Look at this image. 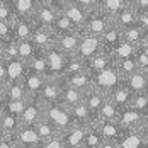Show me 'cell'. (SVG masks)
<instances>
[{
  "mask_svg": "<svg viewBox=\"0 0 148 148\" xmlns=\"http://www.w3.org/2000/svg\"><path fill=\"white\" fill-rule=\"evenodd\" d=\"M34 126H36V130H38L39 136L43 138V141L60 133L58 130H56V128H55V126H53V124H51L48 119H45V118H41L39 121H38V123H36V124H34Z\"/></svg>",
  "mask_w": 148,
  "mask_h": 148,
  "instance_id": "obj_39",
  "label": "cell"
},
{
  "mask_svg": "<svg viewBox=\"0 0 148 148\" xmlns=\"http://www.w3.org/2000/svg\"><path fill=\"white\" fill-rule=\"evenodd\" d=\"M80 39H82V31H70V32L56 34L55 46L61 49L65 55H75L80 45Z\"/></svg>",
  "mask_w": 148,
  "mask_h": 148,
  "instance_id": "obj_7",
  "label": "cell"
},
{
  "mask_svg": "<svg viewBox=\"0 0 148 148\" xmlns=\"http://www.w3.org/2000/svg\"><path fill=\"white\" fill-rule=\"evenodd\" d=\"M9 77H7V66H5V58L2 56V48H0V84H7Z\"/></svg>",
  "mask_w": 148,
  "mask_h": 148,
  "instance_id": "obj_46",
  "label": "cell"
},
{
  "mask_svg": "<svg viewBox=\"0 0 148 148\" xmlns=\"http://www.w3.org/2000/svg\"><path fill=\"white\" fill-rule=\"evenodd\" d=\"M136 10H148V0H131Z\"/></svg>",
  "mask_w": 148,
  "mask_h": 148,
  "instance_id": "obj_48",
  "label": "cell"
},
{
  "mask_svg": "<svg viewBox=\"0 0 148 148\" xmlns=\"http://www.w3.org/2000/svg\"><path fill=\"white\" fill-rule=\"evenodd\" d=\"M38 49H39V48L34 45V41H32L31 38L29 39H19V41H17V56L22 60V61H26V63L34 56V53H36Z\"/></svg>",
  "mask_w": 148,
  "mask_h": 148,
  "instance_id": "obj_31",
  "label": "cell"
},
{
  "mask_svg": "<svg viewBox=\"0 0 148 148\" xmlns=\"http://www.w3.org/2000/svg\"><path fill=\"white\" fill-rule=\"evenodd\" d=\"M58 9L56 7H53V5H41L39 3V7H38V10H36V14H34V19H36V22L38 24H43V26H53V22H55V19H56V15H58Z\"/></svg>",
  "mask_w": 148,
  "mask_h": 148,
  "instance_id": "obj_27",
  "label": "cell"
},
{
  "mask_svg": "<svg viewBox=\"0 0 148 148\" xmlns=\"http://www.w3.org/2000/svg\"><path fill=\"white\" fill-rule=\"evenodd\" d=\"M61 82H63V78H61ZM84 90L80 89H75L72 85H66L65 82H63V85H61V95H60V102L65 104L66 107H73L77 104L84 102Z\"/></svg>",
  "mask_w": 148,
  "mask_h": 148,
  "instance_id": "obj_22",
  "label": "cell"
},
{
  "mask_svg": "<svg viewBox=\"0 0 148 148\" xmlns=\"http://www.w3.org/2000/svg\"><path fill=\"white\" fill-rule=\"evenodd\" d=\"M134 60H136V63H138V66H140L141 70L148 72V51H145L143 48L138 46V49H136V53H134Z\"/></svg>",
  "mask_w": 148,
  "mask_h": 148,
  "instance_id": "obj_42",
  "label": "cell"
},
{
  "mask_svg": "<svg viewBox=\"0 0 148 148\" xmlns=\"http://www.w3.org/2000/svg\"><path fill=\"white\" fill-rule=\"evenodd\" d=\"M92 75V87L99 89L104 92L106 95H109L114 89H118L119 85L124 82V77L119 73V70L116 68V65H109L107 68H104L101 72H95Z\"/></svg>",
  "mask_w": 148,
  "mask_h": 148,
  "instance_id": "obj_2",
  "label": "cell"
},
{
  "mask_svg": "<svg viewBox=\"0 0 148 148\" xmlns=\"http://www.w3.org/2000/svg\"><path fill=\"white\" fill-rule=\"evenodd\" d=\"M133 95H134V92L126 85V82H123L118 89H114L109 94V99L118 106V109H123V107H126V106L131 104Z\"/></svg>",
  "mask_w": 148,
  "mask_h": 148,
  "instance_id": "obj_25",
  "label": "cell"
},
{
  "mask_svg": "<svg viewBox=\"0 0 148 148\" xmlns=\"http://www.w3.org/2000/svg\"><path fill=\"white\" fill-rule=\"evenodd\" d=\"M136 49H138V46L131 45V43H128L126 39L121 43V45L112 51V61H116V60H123V58H130V56H134V53H136Z\"/></svg>",
  "mask_w": 148,
  "mask_h": 148,
  "instance_id": "obj_37",
  "label": "cell"
},
{
  "mask_svg": "<svg viewBox=\"0 0 148 148\" xmlns=\"http://www.w3.org/2000/svg\"><path fill=\"white\" fill-rule=\"evenodd\" d=\"M138 148L143 147V133L140 130H130V128H123L121 134L118 140L114 141V148Z\"/></svg>",
  "mask_w": 148,
  "mask_h": 148,
  "instance_id": "obj_13",
  "label": "cell"
},
{
  "mask_svg": "<svg viewBox=\"0 0 148 148\" xmlns=\"http://www.w3.org/2000/svg\"><path fill=\"white\" fill-rule=\"evenodd\" d=\"M102 46H104V51L106 53H109V55H112V51L118 48L123 41H124V36H123V29L119 27L116 22H112L107 31L104 32L102 36Z\"/></svg>",
  "mask_w": 148,
  "mask_h": 148,
  "instance_id": "obj_10",
  "label": "cell"
},
{
  "mask_svg": "<svg viewBox=\"0 0 148 148\" xmlns=\"http://www.w3.org/2000/svg\"><path fill=\"white\" fill-rule=\"evenodd\" d=\"M61 12H63V14L66 15L72 22H73L75 27H77L78 31L84 29L85 21H87V15H89V10H85L82 5H78L75 0H63Z\"/></svg>",
  "mask_w": 148,
  "mask_h": 148,
  "instance_id": "obj_6",
  "label": "cell"
},
{
  "mask_svg": "<svg viewBox=\"0 0 148 148\" xmlns=\"http://www.w3.org/2000/svg\"><path fill=\"white\" fill-rule=\"evenodd\" d=\"M112 63H114V61H112V56H111L109 53L102 51V53L95 55V56L87 63V70H89L90 73H95V72H101L104 68H107V66L112 65Z\"/></svg>",
  "mask_w": 148,
  "mask_h": 148,
  "instance_id": "obj_29",
  "label": "cell"
},
{
  "mask_svg": "<svg viewBox=\"0 0 148 148\" xmlns=\"http://www.w3.org/2000/svg\"><path fill=\"white\" fill-rule=\"evenodd\" d=\"M17 147H43V138L39 136L36 126H22L15 131Z\"/></svg>",
  "mask_w": 148,
  "mask_h": 148,
  "instance_id": "obj_8",
  "label": "cell"
},
{
  "mask_svg": "<svg viewBox=\"0 0 148 148\" xmlns=\"http://www.w3.org/2000/svg\"><path fill=\"white\" fill-rule=\"evenodd\" d=\"M118 121L123 128H130V130H140L141 123H143V114L140 111H136L131 106H126L123 109H119Z\"/></svg>",
  "mask_w": 148,
  "mask_h": 148,
  "instance_id": "obj_11",
  "label": "cell"
},
{
  "mask_svg": "<svg viewBox=\"0 0 148 148\" xmlns=\"http://www.w3.org/2000/svg\"><path fill=\"white\" fill-rule=\"evenodd\" d=\"M140 131H141V133H148V112L143 116V123H141V126H140Z\"/></svg>",
  "mask_w": 148,
  "mask_h": 148,
  "instance_id": "obj_49",
  "label": "cell"
},
{
  "mask_svg": "<svg viewBox=\"0 0 148 148\" xmlns=\"http://www.w3.org/2000/svg\"><path fill=\"white\" fill-rule=\"evenodd\" d=\"M128 3H131V0H99V7L106 10L111 17L118 14L121 9H124Z\"/></svg>",
  "mask_w": 148,
  "mask_h": 148,
  "instance_id": "obj_35",
  "label": "cell"
},
{
  "mask_svg": "<svg viewBox=\"0 0 148 148\" xmlns=\"http://www.w3.org/2000/svg\"><path fill=\"white\" fill-rule=\"evenodd\" d=\"M46 53V61H48V77L49 78H60L65 75V66H66V60L68 55H65L61 49L56 46H51L45 49Z\"/></svg>",
  "mask_w": 148,
  "mask_h": 148,
  "instance_id": "obj_5",
  "label": "cell"
},
{
  "mask_svg": "<svg viewBox=\"0 0 148 148\" xmlns=\"http://www.w3.org/2000/svg\"><path fill=\"white\" fill-rule=\"evenodd\" d=\"M114 65H116V68L119 70V73L123 75L124 78L140 68V66H138V63H136V60H134V56L123 58V60H116V61H114Z\"/></svg>",
  "mask_w": 148,
  "mask_h": 148,
  "instance_id": "obj_36",
  "label": "cell"
},
{
  "mask_svg": "<svg viewBox=\"0 0 148 148\" xmlns=\"http://www.w3.org/2000/svg\"><path fill=\"white\" fill-rule=\"evenodd\" d=\"M61 78H63V82L66 85H72V87L80 89V90H84V92L92 87V75H90L89 70H82V72H77V73L65 75Z\"/></svg>",
  "mask_w": 148,
  "mask_h": 148,
  "instance_id": "obj_19",
  "label": "cell"
},
{
  "mask_svg": "<svg viewBox=\"0 0 148 148\" xmlns=\"http://www.w3.org/2000/svg\"><path fill=\"white\" fill-rule=\"evenodd\" d=\"M24 97H27V92H26L22 80H14V82L5 84V101L24 99Z\"/></svg>",
  "mask_w": 148,
  "mask_h": 148,
  "instance_id": "obj_30",
  "label": "cell"
},
{
  "mask_svg": "<svg viewBox=\"0 0 148 148\" xmlns=\"http://www.w3.org/2000/svg\"><path fill=\"white\" fill-rule=\"evenodd\" d=\"M61 77L60 78H46L45 85L41 92L38 94V97L43 101V102H58L60 101V95H61Z\"/></svg>",
  "mask_w": 148,
  "mask_h": 148,
  "instance_id": "obj_14",
  "label": "cell"
},
{
  "mask_svg": "<svg viewBox=\"0 0 148 148\" xmlns=\"http://www.w3.org/2000/svg\"><path fill=\"white\" fill-rule=\"evenodd\" d=\"M5 111H7V106H5V101H0V119L3 118Z\"/></svg>",
  "mask_w": 148,
  "mask_h": 148,
  "instance_id": "obj_51",
  "label": "cell"
},
{
  "mask_svg": "<svg viewBox=\"0 0 148 148\" xmlns=\"http://www.w3.org/2000/svg\"><path fill=\"white\" fill-rule=\"evenodd\" d=\"M118 114H119V109L118 106L112 102L107 95V99L104 101L102 107L99 111V119H111V121H118Z\"/></svg>",
  "mask_w": 148,
  "mask_h": 148,
  "instance_id": "obj_38",
  "label": "cell"
},
{
  "mask_svg": "<svg viewBox=\"0 0 148 148\" xmlns=\"http://www.w3.org/2000/svg\"><path fill=\"white\" fill-rule=\"evenodd\" d=\"M78 5H82L85 10H94L99 7V0H75Z\"/></svg>",
  "mask_w": 148,
  "mask_h": 148,
  "instance_id": "obj_47",
  "label": "cell"
},
{
  "mask_svg": "<svg viewBox=\"0 0 148 148\" xmlns=\"http://www.w3.org/2000/svg\"><path fill=\"white\" fill-rule=\"evenodd\" d=\"M140 48H143L145 51H148V38H145V39H143V43L140 45Z\"/></svg>",
  "mask_w": 148,
  "mask_h": 148,
  "instance_id": "obj_52",
  "label": "cell"
},
{
  "mask_svg": "<svg viewBox=\"0 0 148 148\" xmlns=\"http://www.w3.org/2000/svg\"><path fill=\"white\" fill-rule=\"evenodd\" d=\"M0 126L3 128V131L7 134H14L21 128V118L12 114V112H9V111H5L3 118L0 119Z\"/></svg>",
  "mask_w": 148,
  "mask_h": 148,
  "instance_id": "obj_34",
  "label": "cell"
},
{
  "mask_svg": "<svg viewBox=\"0 0 148 148\" xmlns=\"http://www.w3.org/2000/svg\"><path fill=\"white\" fill-rule=\"evenodd\" d=\"M70 109H72V114H73V118H75V123L80 124V126H85V128H87V126L95 124V123L99 121V118H97L84 102L77 104V106L70 107Z\"/></svg>",
  "mask_w": 148,
  "mask_h": 148,
  "instance_id": "obj_23",
  "label": "cell"
},
{
  "mask_svg": "<svg viewBox=\"0 0 148 148\" xmlns=\"http://www.w3.org/2000/svg\"><path fill=\"white\" fill-rule=\"evenodd\" d=\"M112 22H114V19L107 14L106 10H102L101 7H97L94 10H89V15H87V21H85V26H84L82 32L102 36Z\"/></svg>",
  "mask_w": 148,
  "mask_h": 148,
  "instance_id": "obj_3",
  "label": "cell"
},
{
  "mask_svg": "<svg viewBox=\"0 0 148 148\" xmlns=\"http://www.w3.org/2000/svg\"><path fill=\"white\" fill-rule=\"evenodd\" d=\"M12 2V9H14L15 15L19 17H34L39 2L38 0H10Z\"/></svg>",
  "mask_w": 148,
  "mask_h": 148,
  "instance_id": "obj_26",
  "label": "cell"
},
{
  "mask_svg": "<svg viewBox=\"0 0 148 148\" xmlns=\"http://www.w3.org/2000/svg\"><path fill=\"white\" fill-rule=\"evenodd\" d=\"M112 19H114V22L118 24L121 29H124V27H130V26L136 24V21H138V10H136V7H134L133 3H128Z\"/></svg>",
  "mask_w": 148,
  "mask_h": 148,
  "instance_id": "obj_24",
  "label": "cell"
},
{
  "mask_svg": "<svg viewBox=\"0 0 148 148\" xmlns=\"http://www.w3.org/2000/svg\"><path fill=\"white\" fill-rule=\"evenodd\" d=\"M53 31L56 32V34H63V32H70V31H78L77 27H75V24L66 17V15L63 14L61 10L58 12V15H56V19H55V22H53Z\"/></svg>",
  "mask_w": 148,
  "mask_h": 148,
  "instance_id": "obj_32",
  "label": "cell"
},
{
  "mask_svg": "<svg viewBox=\"0 0 148 148\" xmlns=\"http://www.w3.org/2000/svg\"><path fill=\"white\" fill-rule=\"evenodd\" d=\"M123 36H124V39L128 43H131L134 46H140L143 43V39H145V34H143V31H141V27L138 24H133L130 27H124L123 29Z\"/></svg>",
  "mask_w": 148,
  "mask_h": 148,
  "instance_id": "obj_33",
  "label": "cell"
},
{
  "mask_svg": "<svg viewBox=\"0 0 148 148\" xmlns=\"http://www.w3.org/2000/svg\"><path fill=\"white\" fill-rule=\"evenodd\" d=\"M85 131L87 128L85 126H80V124H73L70 126L68 130L61 131V138L65 141V147H75V148H82L84 147V138H85Z\"/></svg>",
  "mask_w": 148,
  "mask_h": 148,
  "instance_id": "obj_16",
  "label": "cell"
},
{
  "mask_svg": "<svg viewBox=\"0 0 148 148\" xmlns=\"http://www.w3.org/2000/svg\"><path fill=\"white\" fill-rule=\"evenodd\" d=\"M34 45L38 46L39 49H48L51 46H55L56 41V32L53 31V27L49 26H43V24H36V29L32 32V38Z\"/></svg>",
  "mask_w": 148,
  "mask_h": 148,
  "instance_id": "obj_9",
  "label": "cell"
},
{
  "mask_svg": "<svg viewBox=\"0 0 148 148\" xmlns=\"http://www.w3.org/2000/svg\"><path fill=\"white\" fill-rule=\"evenodd\" d=\"M43 118L48 119L60 133L68 130L70 126L77 124L75 123V118L72 114V109L66 107L65 104L58 102H43Z\"/></svg>",
  "mask_w": 148,
  "mask_h": 148,
  "instance_id": "obj_1",
  "label": "cell"
},
{
  "mask_svg": "<svg viewBox=\"0 0 148 148\" xmlns=\"http://www.w3.org/2000/svg\"><path fill=\"white\" fill-rule=\"evenodd\" d=\"M43 147L45 148H65V141H63V138H61V134H55V136H51V138H48L43 141Z\"/></svg>",
  "mask_w": 148,
  "mask_h": 148,
  "instance_id": "obj_44",
  "label": "cell"
},
{
  "mask_svg": "<svg viewBox=\"0 0 148 148\" xmlns=\"http://www.w3.org/2000/svg\"><path fill=\"white\" fill-rule=\"evenodd\" d=\"M106 99H107V95L104 92H101L99 89H95V87H90L84 94V104L89 107L97 118H99V111H101V107H102V104Z\"/></svg>",
  "mask_w": 148,
  "mask_h": 148,
  "instance_id": "obj_21",
  "label": "cell"
},
{
  "mask_svg": "<svg viewBox=\"0 0 148 148\" xmlns=\"http://www.w3.org/2000/svg\"><path fill=\"white\" fill-rule=\"evenodd\" d=\"M14 38L12 34V21H0V41H5L9 38Z\"/></svg>",
  "mask_w": 148,
  "mask_h": 148,
  "instance_id": "obj_43",
  "label": "cell"
},
{
  "mask_svg": "<svg viewBox=\"0 0 148 148\" xmlns=\"http://www.w3.org/2000/svg\"><path fill=\"white\" fill-rule=\"evenodd\" d=\"M126 85L133 90L134 94H141V92H148V72L138 68L136 72H133L131 75H128L124 78Z\"/></svg>",
  "mask_w": 148,
  "mask_h": 148,
  "instance_id": "obj_20",
  "label": "cell"
},
{
  "mask_svg": "<svg viewBox=\"0 0 148 148\" xmlns=\"http://www.w3.org/2000/svg\"><path fill=\"white\" fill-rule=\"evenodd\" d=\"M15 12L9 2L0 0V21H14Z\"/></svg>",
  "mask_w": 148,
  "mask_h": 148,
  "instance_id": "obj_41",
  "label": "cell"
},
{
  "mask_svg": "<svg viewBox=\"0 0 148 148\" xmlns=\"http://www.w3.org/2000/svg\"><path fill=\"white\" fill-rule=\"evenodd\" d=\"M3 56V55H2ZM5 58V66H7V77H9V82H14V80H22V77L27 70V63L22 61L19 56H3ZM7 82V84H9Z\"/></svg>",
  "mask_w": 148,
  "mask_h": 148,
  "instance_id": "obj_17",
  "label": "cell"
},
{
  "mask_svg": "<svg viewBox=\"0 0 148 148\" xmlns=\"http://www.w3.org/2000/svg\"><path fill=\"white\" fill-rule=\"evenodd\" d=\"M5 140H7V133H5L3 128L0 126V148H5Z\"/></svg>",
  "mask_w": 148,
  "mask_h": 148,
  "instance_id": "obj_50",
  "label": "cell"
},
{
  "mask_svg": "<svg viewBox=\"0 0 148 148\" xmlns=\"http://www.w3.org/2000/svg\"><path fill=\"white\" fill-rule=\"evenodd\" d=\"M29 102V97H24V99H14V101H5V106H7V111L12 112L15 116L21 118L22 111L26 109V106Z\"/></svg>",
  "mask_w": 148,
  "mask_h": 148,
  "instance_id": "obj_40",
  "label": "cell"
},
{
  "mask_svg": "<svg viewBox=\"0 0 148 148\" xmlns=\"http://www.w3.org/2000/svg\"><path fill=\"white\" fill-rule=\"evenodd\" d=\"M27 68L31 70H34V72H38V73L45 75L48 77V61H46V53L45 49H38L36 53H34V56L27 61ZM49 78V77H48Z\"/></svg>",
  "mask_w": 148,
  "mask_h": 148,
  "instance_id": "obj_28",
  "label": "cell"
},
{
  "mask_svg": "<svg viewBox=\"0 0 148 148\" xmlns=\"http://www.w3.org/2000/svg\"><path fill=\"white\" fill-rule=\"evenodd\" d=\"M95 126L99 128V131L106 136V140L109 141V148H114V141L118 140V136L123 131V126L119 124V121H111V119H99L95 123Z\"/></svg>",
  "mask_w": 148,
  "mask_h": 148,
  "instance_id": "obj_15",
  "label": "cell"
},
{
  "mask_svg": "<svg viewBox=\"0 0 148 148\" xmlns=\"http://www.w3.org/2000/svg\"><path fill=\"white\" fill-rule=\"evenodd\" d=\"M46 78H48V77L38 73V72H34V70H31V68L26 70V73L22 77V84H24V87H26L27 97H36V95L41 92Z\"/></svg>",
  "mask_w": 148,
  "mask_h": 148,
  "instance_id": "obj_12",
  "label": "cell"
},
{
  "mask_svg": "<svg viewBox=\"0 0 148 148\" xmlns=\"http://www.w3.org/2000/svg\"><path fill=\"white\" fill-rule=\"evenodd\" d=\"M136 24L141 27L145 38H148V10H138V21Z\"/></svg>",
  "mask_w": 148,
  "mask_h": 148,
  "instance_id": "obj_45",
  "label": "cell"
},
{
  "mask_svg": "<svg viewBox=\"0 0 148 148\" xmlns=\"http://www.w3.org/2000/svg\"><path fill=\"white\" fill-rule=\"evenodd\" d=\"M82 148H109V141L106 140V136L99 131V128L95 124H90V126H87Z\"/></svg>",
  "mask_w": 148,
  "mask_h": 148,
  "instance_id": "obj_18",
  "label": "cell"
},
{
  "mask_svg": "<svg viewBox=\"0 0 148 148\" xmlns=\"http://www.w3.org/2000/svg\"><path fill=\"white\" fill-rule=\"evenodd\" d=\"M102 51H104V46H102V38H101V36L82 32L80 45H78V49H77V53H75L78 58H82L85 63H89L95 55H99V53H102Z\"/></svg>",
  "mask_w": 148,
  "mask_h": 148,
  "instance_id": "obj_4",
  "label": "cell"
}]
</instances>
